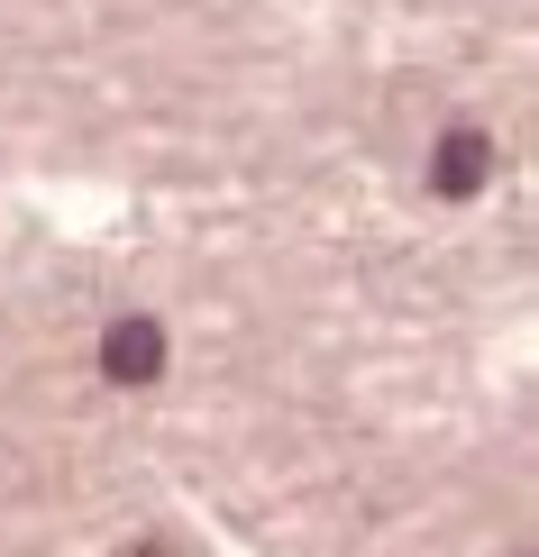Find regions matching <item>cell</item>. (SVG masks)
<instances>
[{
    "mask_svg": "<svg viewBox=\"0 0 539 557\" xmlns=\"http://www.w3.org/2000/svg\"><path fill=\"white\" fill-rule=\"evenodd\" d=\"M156 366H166V330H156V320H120V330L101 338V375L110 384H156Z\"/></svg>",
    "mask_w": 539,
    "mask_h": 557,
    "instance_id": "6da1fadb",
    "label": "cell"
},
{
    "mask_svg": "<svg viewBox=\"0 0 539 557\" xmlns=\"http://www.w3.org/2000/svg\"><path fill=\"white\" fill-rule=\"evenodd\" d=\"M485 174H494V137H485V128H449V137H439V165H430V183H439L449 201H466Z\"/></svg>",
    "mask_w": 539,
    "mask_h": 557,
    "instance_id": "7a4b0ae2",
    "label": "cell"
}]
</instances>
